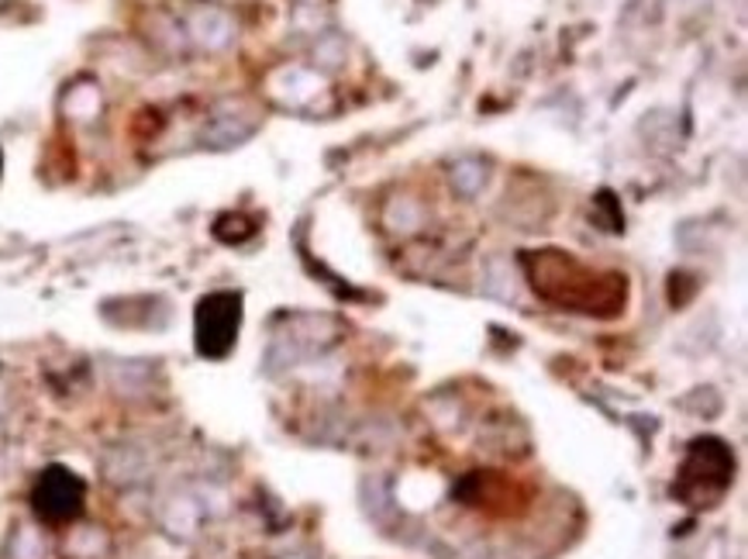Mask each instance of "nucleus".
Wrapping results in <instances>:
<instances>
[{
	"mask_svg": "<svg viewBox=\"0 0 748 559\" xmlns=\"http://www.w3.org/2000/svg\"><path fill=\"white\" fill-rule=\"evenodd\" d=\"M242 325V297L232 291H214L201 297L194 311V342L197 353L207 359H225L235 349Z\"/></svg>",
	"mask_w": 748,
	"mask_h": 559,
	"instance_id": "f257e3e1",
	"label": "nucleus"
},
{
	"mask_svg": "<svg viewBox=\"0 0 748 559\" xmlns=\"http://www.w3.org/2000/svg\"><path fill=\"white\" fill-rule=\"evenodd\" d=\"M83 497H86V487L73 470H66V466H49V470L35 480L31 505H35L39 518H45V521H70L80 515Z\"/></svg>",
	"mask_w": 748,
	"mask_h": 559,
	"instance_id": "f03ea898",
	"label": "nucleus"
},
{
	"mask_svg": "<svg viewBox=\"0 0 748 559\" xmlns=\"http://www.w3.org/2000/svg\"><path fill=\"white\" fill-rule=\"evenodd\" d=\"M197 521H201V511L191 497H176V501L166 508V532H173V536H191Z\"/></svg>",
	"mask_w": 748,
	"mask_h": 559,
	"instance_id": "7ed1b4c3",
	"label": "nucleus"
},
{
	"mask_svg": "<svg viewBox=\"0 0 748 559\" xmlns=\"http://www.w3.org/2000/svg\"><path fill=\"white\" fill-rule=\"evenodd\" d=\"M194 35L207 45H222L228 42V18L217 11H204L194 18Z\"/></svg>",
	"mask_w": 748,
	"mask_h": 559,
	"instance_id": "20e7f679",
	"label": "nucleus"
},
{
	"mask_svg": "<svg viewBox=\"0 0 748 559\" xmlns=\"http://www.w3.org/2000/svg\"><path fill=\"white\" fill-rule=\"evenodd\" d=\"M8 559H42V542L31 528H18L8 542Z\"/></svg>",
	"mask_w": 748,
	"mask_h": 559,
	"instance_id": "39448f33",
	"label": "nucleus"
}]
</instances>
